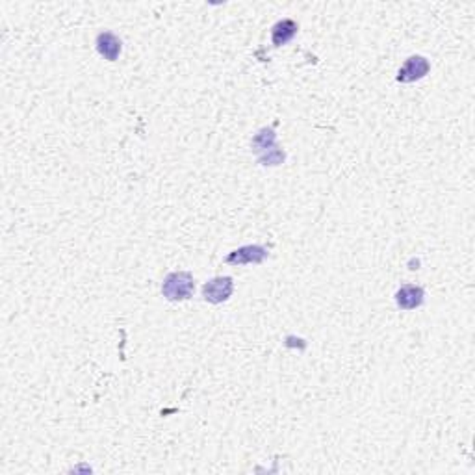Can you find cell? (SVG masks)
Here are the masks:
<instances>
[{
	"instance_id": "obj_7",
	"label": "cell",
	"mask_w": 475,
	"mask_h": 475,
	"mask_svg": "<svg viewBox=\"0 0 475 475\" xmlns=\"http://www.w3.org/2000/svg\"><path fill=\"white\" fill-rule=\"evenodd\" d=\"M299 30V26L297 23L291 19H282L279 20L273 28H271V41H273V45L280 47L286 45L288 41L294 40V35L297 34Z\"/></svg>"
},
{
	"instance_id": "obj_1",
	"label": "cell",
	"mask_w": 475,
	"mask_h": 475,
	"mask_svg": "<svg viewBox=\"0 0 475 475\" xmlns=\"http://www.w3.org/2000/svg\"><path fill=\"white\" fill-rule=\"evenodd\" d=\"M196 290V280L188 271H173L164 279L162 294L167 301H188Z\"/></svg>"
},
{
	"instance_id": "obj_3",
	"label": "cell",
	"mask_w": 475,
	"mask_h": 475,
	"mask_svg": "<svg viewBox=\"0 0 475 475\" xmlns=\"http://www.w3.org/2000/svg\"><path fill=\"white\" fill-rule=\"evenodd\" d=\"M429 71L431 64L427 58H423V56H410L409 60L405 61V66L401 67L399 73H397V82L410 84V82L421 80L423 76H427Z\"/></svg>"
},
{
	"instance_id": "obj_6",
	"label": "cell",
	"mask_w": 475,
	"mask_h": 475,
	"mask_svg": "<svg viewBox=\"0 0 475 475\" xmlns=\"http://www.w3.org/2000/svg\"><path fill=\"white\" fill-rule=\"evenodd\" d=\"M95 45L97 50H99V54L108 61L117 60L121 54V49H123V47H121V40L114 34V32H100V34L97 35Z\"/></svg>"
},
{
	"instance_id": "obj_8",
	"label": "cell",
	"mask_w": 475,
	"mask_h": 475,
	"mask_svg": "<svg viewBox=\"0 0 475 475\" xmlns=\"http://www.w3.org/2000/svg\"><path fill=\"white\" fill-rule=\"evenodd\" d=\"M275 131L273 128H262L258 134L253 138V147H255V150H258V152H267L270 149H273L275 147Z\"/></svg>"
},
{
	"instance_id": "obj_5",
	"label": "cell",
	"mask_w": 475,
	"mask_h": 475,
	"mask_svg": "<svg viewBox=\"0 0 475 475\" xmlns=\"http://www.w3.org/2000/svg\"><path fill=\"white\" fill-rule=\"evenodd\" d=\"M423 299H426V291H423V288L416 284H403L395 294V303H397L401 311L420 308L423 305Z\"/></svg>"
},
{
	"instance_id": "obj_2",
	"label": "cell",
	"mask_w": 475,
	"mask_h": 475,
	"mask_svg": "<svg viewBox=\"0 0 475 475\" xmlns=\"http://www.w3.org/2000/svg\"><path fill=\"white\" fill-rule=\"evenodd\" d=\"M232 291H234V282L230 277H215L203 286V299L212 305H220L229 301Z\"/></svg>"
},
{
	"instance_id": "obj_4",
	"label": "cell",
	"mask_w": 475,
	"mask_h": 475,
	"mask_svg": "<svg viewBox=\"0 0 475 475\" xmlns=\"http://www.w3.org/2000/svg\"><path fill=\"white\" fill-rule=\"evenodd\" d=\"M267 256V251L262 246H243L240 249L232 251L225 258L230 265H246V264H262Z\"/></svg>"
},
{
	"instance_id": "obj_9",
	"label": "cell",
	"mask_w": 475,
	"mask_h": 475,
	"mask_svg": "<svg viewBox=\"0 0 475 475\" xmlns=\"http://www.w3.org/2000/svg\"><path fill=\"white\" fill-rule=\"evenodd\" d=\"M282 162H284V152L277 149V147L267 150V152H265V155L260 158L262 165H279V164H282Z\"/></svg>"
}]
</instances>
